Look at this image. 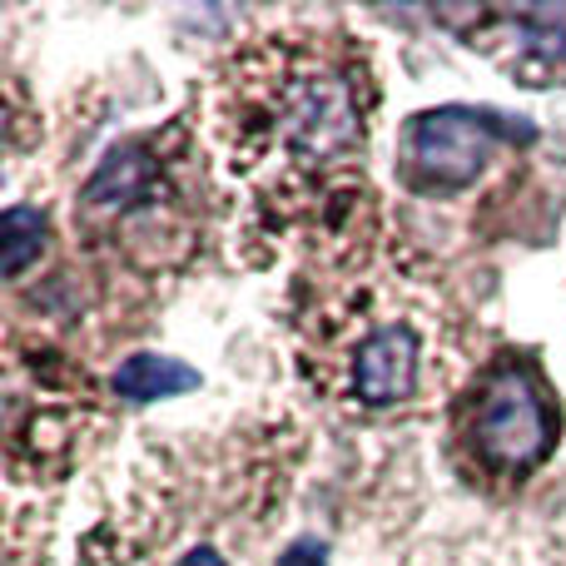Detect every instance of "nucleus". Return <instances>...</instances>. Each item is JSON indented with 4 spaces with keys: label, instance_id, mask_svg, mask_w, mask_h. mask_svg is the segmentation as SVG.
Returning a JSON list of instances; mask_svg holds the SVG:
<instances>
[{
    "label": "nucleus",
    "instance_id": "nucleus-1",
    "mask_svg": "<svg viewBox=\"0 0 566 566\" xmlns=\"http://www.w3.org/2000/svg\"><path fill=\"white\" fill-rule=\"evenodd\" d=\"M214 135L234 175L293 195L363 145V115L348 75L323 50L303 35H264L219 70Z\"/></svg>",
    "mask_w": 566,
    "mask_h": 566
},
{
    "label": "nucleus",
    "instance_id": "nucleus-2",
    "mask_svg": "<svg viewBox=\"0 0 566 566\" xmlns=\"http://www.w3.org/2000/svg\"><path fill=\"white\" fill-rule=\"evenodd\" d=\"M313 382L358 408H402L442 382V308L408 279H353L308 318Z\"/></svg>",
    "mask_w": 566,
    "mask_h": 566
},
{
    "label": "nucleus",
    "instance_id": "nucleus-3",
    "mask_svg": "<svg viewBox=\"0 0 566 566\" xmlns=\"http://www.w3.org/2000/svg\"><path fill=\"white\" fill-rule=\"evenodd\" d=\"M527 139V125H507L492 109H468V105H442L422 109L402 129V159L408 175L428 189H462L488 169L492 149L502 139Z\"/></svg>",
    "mask_w": 566,
    "mask_h": 566
},
{
    "label": "nucleus",
    "instance_id": "nucleus-4",
    "mask_svg": "<svg viewBox=\"0 0 566 566\" xmlns=\"http://www.w3.org/2000/svg\"><path fill=\"white\" fill-rule=\"evenodd\" d=\"M472 448L482 468L522 478L552 452V412L537 378L522 363L497 368L482 382L478 412H472Z\"/></svg>",
    "mask_w": 566,
    "mask_h": 566
},
{
    "label": "nucleus",
    "instance_id": "nucleus-5",
    "mask_svg": "<svg viewBox=\"0 0 566 566\" xmlns=\"http://www.w3.org/2000/svg\"><path fill=\"white\" fill-rule=\"evenodd\" d=\"M468 45L497 55L522 85H552L566 75V6H522V10H478Z\"/></svg>",
    "mask_w": 566,
    "mask_h": 566
},
{
    "label": "nucleus",
    "instance_id": "nucleus-6",
    "mask_svg": "<svg viewBox=\"0 0 566 566\" xmlns=\"http://www.w3.org/2000/svg\"><path fill=\"white\" fill-rule=\"evenodd\" d=\"M159 159H149L145 145H125L90 175L85 185V209H105V214H139V209L159 205Z\"/></svg>",
    "mask_w": 566,
    "mask_h": 566
},
{
    "label": "nucleus",
    "instance_id": "nucleus-7",
    "mask_svg": "<svg viewBox=\"0 0 566 566\" xmlns=\"http://www.w3.org/2000/svg\"><path fill=\"white\" fill-rule=\"evenodd\" d=\"M75 412L70 408H35L25 422L10 428V468L15 478L25 472V462H35V478L40 472H65L70 458H75Z\"/></svg>",
    "mask_w": 566,
    "mask_h": 566
},
{
    "label": "nucleus",
    "instance_id": "nucleus-8",
    "mask_svg": "<svg viewBox=\"0 0 566 566\" xmlns=\"http://www.w3.org/2000/svg\"><path fill=\"white\" fill-rule=\"evenodd\" d=\"M199 388V368L165 353H135V358L119 363L115 373V392L129 402H155V398H175V392Z\"/></svg>",
    "mask_w": 566,
    "mask_h": 566
},
{
    "label": "nucleus",
    "instance_id": "nucleus-9",
    "mask_svg": "<svg viewBox=\"0 0 566 566\" xmlns=\"http://www.w3.org/2000/svg\"><path fill=\"white\" fill-rule=\"evenodd\" d=\"M45 244V214L25 205H10L0 219V254H6V279H20L30 269V259H40Z\"/></svg>",
    "mask_w": 566,
    "mask_h": 566
},
{
    "label": "nucleus",
    "instance_id": "nucleus-10",
    "mask_svg": "<svg viewBox=\"0 0 566 566\" xmlns=\"http://www.w3.org/2000/svg\"><path fill=\"white\" fill-rule=\"evenodd\" d=\"M279 566H328V552H323V542L303 537V542H293V547L283 552Z\"/></svg>",
    "mask_w": 566,
    "mask_h": 566
},
{
    "label": "nucleus",
    "instance_id": "nucleus-11",
    "mask_svg": "<svg viewBox=\"0 0 566 566\" xmlns=\"http://www.w3.org/2000/svg\"><path fill=\"white\" fill-rule=\"evenodd\" d=\"M175 566H224V557H219V552H209V547H195L189 557H179Z\"/></svg>",
    "mask_w": 566,
    "mask_h": 566
}]
</instances>
